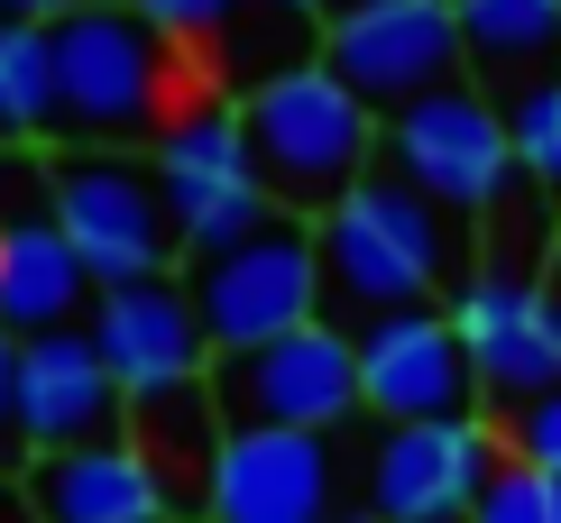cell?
Here are the masks:
<instances>
[{"instance_id":"cell-2","label":"cell","mask_w":561,"mask_h":523,"mask_svg":"<svg viewBox=\"0 0 561 523\" xmlns=\"http://www.w3.org/2000/svg\"><path fill=\"white\" fill-rule=\"evenodd\" d=\"M322 240V313L387 322V313H433L442 284H460V230L396 175H368L350 202L313 221Z\"/></svg>"},{"instance_id":"cell-23","label":"cell","mask_w":561,"mask_h":523,"mask_svg":"<svg viewBox=\"0 0 561 523\" xmlns=\"http://www.w3.org/2000/svg\"><path fill=\"white\" fill-rule=\"evenodd\" d=\"M129 10L167 46H184V56H203V46H221L230 28H240V0H129Z\"/></svg>"},{"instance_id":"cell-5","label":"cell","mask_w":561,"mask_h":523,"mask_svg":"<svg viewBox=\"0 0 561 523\" xmlns=\"http://www.w3.org/2000/svg\"><path fill=\"white\" fill-rule=\"evenodd\" d=\"M46 221H56L65 248L83 257L92 294L167 276L175 230H167V202H157L148 156H129V148H65L56 165H46Z\"/></svg>"},{"instance_id":"cell-19","label":"cell","mask_w":561,"mask_h":523,"mask_svg":"<svg viewBox=\"0 0 561 523\" xmlns=\"http://www.w3.org/2000/svg\"><path fill=\"white\" fill-rule=\"evenodd\" d=\"M129 450L157 468L167 505H203V487H213V460H221L213 376H203V386H175V395H148V404H129Z\"/></svg>"},{"instance_id":"cell-18","label":"cell","mask_w":561,"mask_h":523,"mask_svg":"<svg viewBox=\"0 0 561 523\" xmlns=\"http://www.w3.org/2000/svg\"><path fill=\"white\" fill-rule=\"evenodd\" d=\"M451 19L488 102H516L525 83L561 74V0H451Z\"/></svg>"},{"instance_id":"cell-16","label":"cell","mask_w":561,"mask_h":523,"mask_svg":"<svg viewBox=\"0 0 561 523\" xmlns=\"http://www.w3.org/2000/svg\"><path fill=\"white\" fill-rule=\"evenodd\" d=\"M28 505L37 523H167V487H157V468L138 460L129 441H92V450H46L28 460Z\"/></svg>"},{"instance_id":"cell-13","label":"cell","mask_w":561,"mask_h":523,"mask_svg":"<svg viewBox=\"0 0 561 523\" xmlns=\"http://www.w3.org/2000/svg\"><path fill=\"white\" fill-rule=\"evenodd\" d=\"M92 349L111 359L129 404L148 395H175V386H203L213 376V340H203V313L175 276H148V284H111L92 294Z\"/></svg>"},{"instance_id":"cell-20","label":"cell","mask_w":561,"mask_h":523,"mask_svg":"<svg viewBox=\"0 0 561 523\" xmlns=\"http://www.w3.org/2000/svg\"><path fill=\"white\" fill-rule=\"evenodd\" d=\"M56 129V46L28 19H0V148H37Z\"/></svg>"},{"instance_id":"cell-3","label":"cell","mask_w":561,"mask_h":523,"mask_svg":"<svg viewBox=\"0 0 561 523\" xmlns=\"http://www.w3.org/2000/svg\"><path fill=\"white\" fill-rule=\"evenodd\" d=\"M240 129H249L259 175H267V202L295 211V221H322L332 202H350L378 175V111L350 102L322 56L276 65V74L249 92Z\"/></svg>"},{"instance_id":"cell-12","label":"cell","mask_w":561,"mask_h":523,"mask_svg":"<svg viewBox=\"0 0 561 523\" xmlns=\"http://www.w3.org/2000/svg\"><path fill=\"white\" fill-rule=\"evenodd\" d=\"M359 414H378L387 432L405 422H470L488 414L479 404V376H470V349H460L451 313H387V322H359Z\"/></svg>"},{"instance_id":"cell-17","label":"cell","mask_w":561,"mask_h":523,"mask_svg":"<svg viewBox=\"0 0 561 523\" xmlns=\"http://www.w3.org/2000/svg\"><path fill=\"white\" fill-rule=\"evenodd\" d=\"M92 322V276L65 248L56 221H0V330L10 340H46V330Z\"/></svg>"},{"instance_id":"cell-24","label":"cell","mask_w":561,"mask_h":523,"mask_svg":"<svg viewBox=\"0 0 561 523\" xmlns=\"http://www.w3.org/2000/svg\"><path fill=\"white\" fill-rule=\"evenodd\" d=\"M497 441H506V460H525V468H543V478H561V395L525 404V414H506Z\"/></svg>"},{"instance_id":"cell-28","label":"cell","mask_w":561,"mask_h":523,"mask_svg":"<svg viewBox=\"0 0 561 523\" xmlns=\"http://www.w3.org/2000/svg\"><path fill=\"white\" fill-rule=\"evenodd\" d=\"M0 523H37V505H28V487H19V478H0Z\"/></svg>"},{"instance_id":"cell-6","label":"cell","mask_w":561,"mask_h":523,"mask_svg":"<svg viewBox=\"0 0 561 523\" xmlns=\"http://www.w3.org/2000/svg\"><path fill=\"white\" fill-rule=\"evenodd\" d=\"M213 414L221 432H313L332 441L359 422V340L341 322H304L267 349L213 359Z\"/></svg>"},{"instance_id":"cell-4","label":"cell","mask_w":561,"mask_h":523,"mask_svg":"<svg viewBox=\"0 0 561 523\" xmlns=\"http://www.w3.org/2000/svg\"><path fill=\"white\" fill-rule=\"evenodd\" d=\"M378 175H396L405 194H424L442 221H497V202L516 194L506 102H488L479 83H451L433 102L378 120Z\"/></svg>"},{"instance_id":"cell-21","label":"cell","mask_w":561,"mask_h":523,"mask_svg":"<svg viewBox=\"0 0 561 523\" xmlns=\"http://www.w3.org/2000/svg\"><path fill=\"white\" fill-rule=\"evenodd\" d=\"M506 138H516V175L561 211V74L525 83L516 102H506Z\"/></svg>"},{"instance_id":"cell-29","label":"cell","mask_w":561,"mask_h":523,"mask_svg":"<svg viewBox=\"0 0 561 523\" xmlns=\"http://www.w3.org/2000/svg\"><path fill=\"white\" fill-rule=\"evenodd\" d=\"M332 523H378V514H332Z\"/></svg>"},{"instance_id":"cell-1","label":"cell","mask_w":561,"mask_h":523,"mask_svg":"<svg viewBox=\"0 0 561 523\" xmlns=\"http://www.w3.org/2000/svg\"><path fill=\"white\" fill-rule=\"evenodd\" d=\"M56 129L83 148H129V138H167L194 102L184 83V46H167L129 0H83L56 28Z\"/></svg>"},{"instance_id":"cell-27","label":"cell","mask_w":561,"mask_h":523,"mask_svg":"<svg viewBox=\"0 0 561 523\" xmlns=\"http://www.w3.org/2000/svg\"><path fill=\"white\" fill-rule=\"evenodd\" d=\"M267 10H286V19H322V28H332V19L350 10V0H267Z\"/></svg>"},{"instance_id":"cell-22","label":"cell","mask_w":561,"mask_h":523,"mask_svg":"<svg viewBox=\"0 0 561 523\" xmlns=\"http://www.w3.org/2000/svg\"><path fill=\"white\" fill-rule=\"evenodd\" d=\"M470 523H561V478H543L525 460H497V478L479 487Z\"/></svg>"},{"instance_id":"cell-26","label":"cell","mask_w":561,"mask_h":523,"mask_svg":"<svg viewBox=\"0 0 561 523\" xmlns=\"http://www.w3.org/2000/svg\"><path fill=\"white\" fill-rule=\"evenodd\" d=\"M65 10H83V0H0V19H28V28H56Z\"/></svg>"},{"instance_id":"cell-7","label":"cell","mask_w":561,"mask_h":523,"mask_svg":"<svg viewBox=\"0 0 561 523\" xmlns=\"http://www.w3.org/2000/svg\"><path fill=\"white\" fill-rule=\"evenodd\" d=\"M184 294H194V313H203L213 359L267 349V340H286V330H304V322H332L322 313V240H313V221H295V211H276V221L249 230L240 248L203 257V267L184 276Z\"/></svg>"},{"instance_id":"cell-30","label":"cell","mask_w":561,"mask_h":523,"mask_svg":"<svg viewBox=\"0 0 561 523\" xmlns=\"http://www.w3.org/2000/svg\"><path fill=\"white\" fill-rule=\"evenodd\" d=\"M552 294H561V248H552Z\"/></svg>"},{"instance_id":"cell-14","label":"cell","mask_w":561,"mask_h":523,"mask_svg":"<svg viewBox=\"0 0 561 523\" xmlns=\"http://www.w3.org/2000/svg\"><path fill=\"white\" fill-rule=\"evenodd\" d=\"M92 441H129V395L92 349V330L19 340V450L46 460V450H92Z\"/></svg>"},{"instance_id":"cell-10","label":"cell","mask_w":561,"mask_h":523,"mask_svg":"<svg viewBox=\"0 0 561 523\" xmlns=\"http://www.w3.org/2000/svg\"><path fill=\"white\" fill-rule=\"evenodd\" d=\"M322 65L359 111H396L433 102V92L470 83V56H460V19L451 0H350V10L322 28Z\"/></svg>"},{"instance_id":"cell-25","label":"cell","mask_w":561,"mask_h":523,"mask_svg":"<svg viewBox=\"0 0 561 523\" xmlns=\"http://www.w3.org/2000/svg\"><path fill=\"white\" fill-rule=\"evenodd\" d=\"M10 460H28V450H19V340L0 330V478H10Z\"/></svg>"},{"instance_id":"cell-8","label":"cell","mask_w":561,"mask_h":523,"mask_svg":"<svg viewBox=\"0 0 561 523\" xmlns=\"http://www.w3.org/2000/svg\"><path fill=\"white\" fill-rule=\"evenodd\" d=\"M148 175H157V202H167L175 248L194 257V267L276 221L267 175H259V156H249V129H240V111H221V102L184 111V120L148 148Z\"/></svg>"},{"instance_id":"cell-11","label":"cell","mask_w":561,"mask_h":523,"mask_svg":"<svg viewBox=\"0 0 561 523\" xmlns=\"http://www.w3.org/2000/svg\"><path fill=\"white\" fill-rule=\"evenodd\" d=\"M506 441L497 422L470 414V422H405V432H378L368 441V514L378 523H470L479 487L497 478Z\"/></svg>"},{"instance_id":"cell-9","label":"cell","mask_w":561,"mask_h":523,"mask_svg":"<svg viewBox=\"0 0 561 523\" xmlns=\"http://www.w3.org/2000/svg\"><path fill=\"white\" fill-rule=\"evenodd\" d=\"M442 313H451L460 349H470L479 404L497 422L525 414V404H543V395H561V294H552V276L479 257V267L451 284Z\"/></svg>"},{"instance_id":"cell-15","label":"cell","mask_w":561,"mask_h":523,"mask_svg":"<svg viewBox=\"0 0 561 523\" xmlns=\"http://www.w3.org/2000/svg\"><path fill=\"white\" fill-rule=\"evenodd\" d=\"M341 514V460L313 432H221L203 523H332Z\"/></svg>"}]
</instances>
